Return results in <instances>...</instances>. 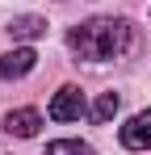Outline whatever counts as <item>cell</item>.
Here are the masks:
<instances>
[{"instance_id":"cell-5","label":"cell","mask_w":151,"mask_h":155,"mask_svg":"<svg viewBox=\"0 0 151 155\" xmlns=\"http://www.w3.org/2000/svg\"><path fill=\"white\" fill-rule=\"evenodd\" d=\"M38 126H42V113L38 109H13V113H4V130L17 134V138H34Z\"/></svg>"},{"instance_id":"cell-2","label":"cell","mask_w":151,"mask_h":155,"mask_svg":"<svg viewBox=\"0 0 151 155\" xmlns=\"http://www.w3.org/2000/svg\"><path fill=\"white\" fill-rule=\"evenodd\" d=\"M55 122H80L84 113H88V105H84V92L80 88H72V84H63L59 92H55V101H50V109H46Z\"/></svg>"},{"instance_id":"cell-3","label":"cell","mask_w":151,"mask_h":155,"mask_svg":"<svg viewBox=\"0 0 151 155\" xmlns=\"http://www.w3.org/2000/svg\"><path fill=\"white\" fill-rule=\"evenodd\" d=\"M118 138H122L126 151H151V109L134 113V117L118 130Z\"/></svg>"},{"instance_id":"cell-8","label":"cell","mask_w":151,"mask_h":155,"mask_svg":"<svg viewBox=\"0 0 151 155\" xmlns=\"http://www.w3.org/2000/svg\"><path fill=\"white\" fill-rule=\"evenodd\" d=\"M42 155H92V147L80 143V138H55V143H46Z\"/></svg>"},{"instance_id":"cell-7","label":"cell","mask_w":151,"mask_h":155,"mask_svg":"<svg viewBox=\"0 0 151 155\" xmlns=\"http://www.w3.org/2000/svg\"><path fill=\"white\" fill-rule=\"evenodd\" d=\"M118 109H122L118 92H101L97 105H92V122H101V126H105V122H113V113H118Z\"/></svg>"},{"instance_id":"cell-1","label":"cell","mask_w":151,"mask_h":155,"mask_svg":"<svg viewBox=\"0 0 151 155\" xmlns=\"http://www.w3.org/2000/svg\"><path fill=\"white\" fill-rule=\"evenodd\" d=\"M134 42V29L122 17H92L84 25H76L67 34V46L76 51V59L84 63H109V59H122Z\"/></svg>"},{"instance_id":"cell-6","label":"cell","mask_w":151,"mask_h":155,"mask_svg":"<svg viewBox=\"0 0 151 155\" xmlns=\"http://www.w3.org/2000/svg\"><path fill=\"white\" fill-rule=\"evenodd\" d=\"M42 34H46V21L34 17V13H25V17H13V21H8V38H13V42H34V38H42Z\"/></svg>"},{"instance_id":"cell-4","label":"cell","mask_w":151,"mask_h":155,"mask_svg":"<svg viewBox=\"0 0 151 155\" xmlns=\"http://www.w3.org/2000/svg\"><path fill=\"white\" fill-rule=\"evenodd\" d=\"M34 63H38L34 46H17V51L0 54V80H21L25 71H34Z\"/></svg>"}]
</instances>
